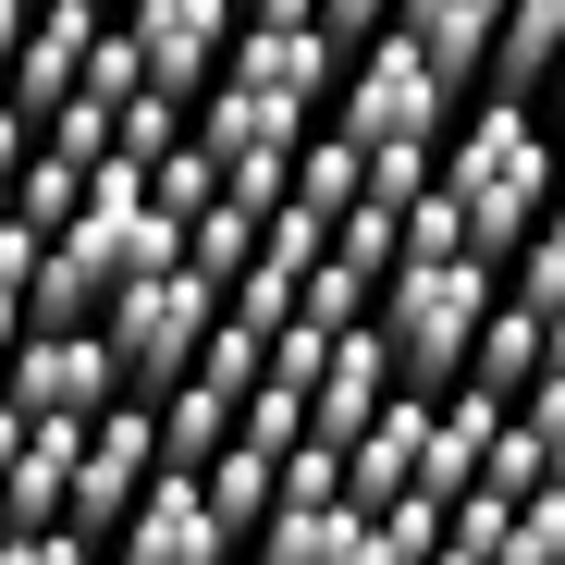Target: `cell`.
Segmentation results:
<instances>
[{
	"mask_svg": "<svg viewBox=\"0 0 565 565\" xmlns=\"http://www.w3.org/2000/svg\"><path fill=\"white\" fill-rule=\"evenodd\" d=\"M38 148L74 160V172H99V160H111V111H99V99H62V111L38 124Z\"/></svg>",
	"mask_w": 565,
	"mask_h": 565,
	"instance_id": "cell-34",
	"label": "cell"
},
{
	"mask_svg": "<svg viewBox=\"0 0 565 565\" xmlns=\"http://www.w3.org/2000/svg\"><path fill=\"white\" fill-rule=\"evenodd\" d=\"M148 86V62H136V38L124 25H99V50H86V74H74V99H99V111H124Z\"/></svg>",
	"mask_w": 565,
	"mask_h": 565,
	"instance_id": "cell-33",
	"label": "cell"
},
{
	"mask_svg": "<svg viewBox=\"0 0 565 565\" xmlns=\"http://www.w3.org/2000/svg\"><path fill=\"white\" fill-rule=\"evenodd\" d=\"M234 443H246V455H296V443H308V394H282V382H258V394L234 406Z\"/></svg>",
	"mask_w": 565,
	"mask_h": 565,
	"instance_id": "cell-29",
	"label": "cell"
},
{
	"mask_svg": "<svg viewBox=\"0 0 565 565\" xmlns=\"http://www.w3.org/2000/svg\"><path fill=\"white\" fill-rule=\"evenodd\" d=\"M25 282H38V234L0 222V296H25Z\"/></svg>",
	"mask_w": 565,
	"mask_h": 565,
	"instance_id": "cell-41",
	"label": "cell"
},
{
	"mask_svg": "<svg viewBox=\"0 0 565 565\" xmlns=\"http://www.w3.org/2000/svg\"><path fill=\"white\" fill-rule=\"evenodd\" d=\"M443 198H455V222H467V258H516L529 246V222L565 198V148H553V111H529V99H480L455 136H443Z\"/></svg>",
	"mask_w": 565,
	"mask_h": 565,
	"instance_id": "cell-1",
	"label": "cell"
},
{
	"mask_svg": "<svg viewBox=\"0 0 565 565\" xmlns=\"http://www.w3.org/2000/svg\"><path fill=\"white\" fill-rule=\"evenodd\" d=\"M516 430H529V443H541V480H553V492H565V369H541V382H529V394H516Z\"/></svg>",
	"mask_w": 565,
	"mask_h": 565,
	"instance_id": "cell-35",
	"label": "cell"
},
{
	"mask_svg": "<svg viewBox=\"0 0 565 565\" xmlns=\"http://www.w3.org/2000/svg\"><path fill=\"white\" fill-rule=\"evenodd\" d=\"M553 74H565V0H504V25H492V50H480V99L553 111Z\"/></svg>",
	"mask_w": 565,
	"mask_h": 565,
	"instance_id": "cell-12",
	"label": "cell"
},
{
	"mask_svg": "<svg viewBox=\"0 0 565 565\" xmlns=\"http://www.w3.org/2000/svg\"><path fill=\"white\" fill-rule=\"evenodd\" d=\"M160 480V430H148V406L124 394V406H99L86 418V443H74V492H62V529L74 541H111L124 516H136V492Z\"/></svg>",
	"mask_w": 565,
	"mask_h": 565,
	"instance_id": "cell-5",
	"label": "cell"
},
{
	"mask_svg": "<svg viewBox=\"0 0 565 565\" xmlns=\"http://www.w3.org/2000/svg\"><path fill=\"white\" fill-rule=\"evenodd\" d=\"M74 418H38L25 430V455L0 467V529H62V492H74Z\"/></svg>",
	"mask_w": 565,
	"mask_h": 565,
	"instance_id": "cell-16",
	"label": "cell"
},
{
	"mask_svg": "<svg viewBox=\"0 0 565 565\" xmlns=\"http://www.w3.org/2000/svg\"><path fill=\"white\" fill-rule=\"evenodd\" d=\"M25 148H38V124H25V111H13V99H0V172H13V160H25Z\"/></svg>",
	"mask_w": 565,
	"mask_h": 565,
	"instance_id": "cell-43",
	"label": "cell"
},
{
	"mask_svg": "<svg viewBox=\"0 0 565 565\" xmlns=\"http://www.w3.org/2000/svg\"><path fill=\"white\" fill-rule=\"evenodd\" d=\"M382 406H394V356H382V332L356 320V332L332 344V369L308 382V443H332V455H344V443L382 418Z\"/></svg>",
	"mask_w": 565,
	"mask_h": 565,
	"instance_id": "cell-13",
	"label": "cell"
},
{
	"mask_svg": "<svg viewBox=\"0 0 565 565\" xmlns=\"http://www.w3.org/2000/svg\"><path fill=\"white\" fill-rule=\"evenodd\" d=\"M234 25H320V0H234Z\"/></svg>",
	"mask_w": 565,
	"mask_h": 565,
	"instance_id": "cell-42",
	"label": "cell"
},
{
	"mask_svg": "<svg viewBox=\"0 0 565 565\" xmlns=\"http://www.w3.org/2000/svg\"><path fill=\"white\" fill-rule=\"evenodd\" d=\"M332 344H344V332H320V320H282V332H270V356H258V382H282V394H308L320 369H332Z\"/></svg>",
	"mask_w": 565,
	"mask_h": 565,
	"instance_id": "cell-32",
	"label": "cell"
},
{
	"mask_svg": "<svg viewBox=\"0 0 565 565\" xmlns=\"http://www.w3.org/2000/svg\"><path fill=\"white\" fill-rule=\"evenodd\" d=\"M111 25L136 38V62H148V86H160V99H184V111H198L210 86H222V50H234V0H124Z\"/></svg>",
	"mask_w": 565,
	"mask_h": 565,
	"instance_id": "cell-7",
	"label": "cell"
},
{
	"mask_svg": "<svg viewBox=\"0 0 565 565\" xmlns=\"http://www.w3.org/2000/svg\"><path fill=\"white\" fill-rule=\"evenodd\" d=\"M99 565H234L210 492H198V467H160V480L136 492V516L99 541Z\"/></svg>",
	"mask_w": 565,
	"mask_h": 565,
	"instance_id": "cell-8",
	"label": "cell"
},
{
	"mask_svg": "<svg viewBox=\"0 0 565 565\" xmlns=\"http://www.w3.org/2000/svg\"><path fill=\"white\" fill-rule=\"evenodd\" d=\"M418 455H430V394H394L382 418H369V430L344 443V504L369 516V504H394V492H418Z\"/></svg>",
	"mask_w": 565,
	"mask_h": 565,
	"instance_id": "cell-14",
	"label": "cell"
},
{
	"mask_svg": "<svg viewBox=\"0 0 565 565\" xmlns=\"http://www.w3.org/2000/svg\"><path fill=\"white\" fill-rule=\"evenodd\" d=\"M492 565H565V492H529L492 541Z\"/></svg>",
	"mask_w": 565,
	"mask_h": 565,
	"instance_id": "cell-30",
	"label": "cell"
},
{
	"mask_svg": "<svg viewBox=\"0 0 565 565\" xmlns=\"http://www.w3.org/2000/svg\"><path fill=\"white\" fill-rule=\"evenodd\" d=\"M172 148H184V99L136 86V99L111 111V160H136V172H148V160H172Z\"/></svg>",
	"mask_w": 565,
	"mask_h": 565,
	"instance_id": "cell-26",
	"label": "cell"
},
{
	"mask_svg": "<svg viewBox=\"0 0 565 565\" xmlns=\"http://www.w3.org/2000/svg\"><path fill=\"white\" fill-rule=\"evenodd\" d=\"M210 198H222V160H210V148H198V136H184V148H172V160H148V210H160V222H172V234H184V222H198V210H210Z\"/></svg>",
	"mask_w": 565,
	"mask_h": 565,
	"instance_id": "cell-24",
	"label": "cell"
},
{
	"mask_svg": "<svg viewBox=\"0 0 565 565\" xmlns=\"http://www.w3.org/2000/svg\"><path fill=\"white\" fill-rule=\"evenodd\" d=\"M492 296H504L492 258H406V270H382L369 332H382V356H394V394H455Z\"/></svg>",
	"mask_w": 565,
	"mask_h": 565,
	"instance_id": "cell-2",
	"label": "cell"
},
{
	"mask_svg": "<svg viewBox=\"0 0 565 565\" xmlns=\"http://www.w3.org/2000/svg\"><path fill=\"white\" fill-rule=\"evenodd\" d=\"M270 467H282V455H246V443H222V455L198 467V492H210V516H222L234 553H246V529L270 516Z\"/></svg>",
	"mask_w": 565,
	"mask_h": 565,
	"instance_id": "cell-20",
	"label": "cell"
},
{
	"mask_svg": "<svg viewBox=\"0 0 565 565\" xmlns=\"http://www.w3.org/2000/svg\"><path fill=\"white\" fill-rule=\"evenodd\" d=\"M25 344V296H0V356H13Z\"/></svg>",
	"mask_w": 565,
	"mask_h": 565,
	"instance_id": "cell-47",
	"label": "cell"
},
{
	"mask_svg": "<svg viewBox=\"0 0 565 565\" xmlns=\"http://www.w3.org/2000/svg\"><path fill=\"white\" fill-rule=\"evenodd\" d=\"M480 492H504V504H529V492H553V480H541V443H529L516 418H504V430H492V455H480Z\"/></svg>",
	"mask_w": 565,
	"mask_h": 565,
	"instance_id": "cell-37",
	"label": "cell"
},
{
	"mask_svg": "<svg viewBox=\"0 0 565 565\" xmlns=\"http://www.w3.org/2000/svg\"><path fill=\"white\" fill-rule=\"evenodd\" d=\"M99 0H38L25 13V38H13V74H0V99H13L25 124H50L62 99H74V74H86V50H99Z\"/></svg>",
	"mask_w": 565,
	"mask_h": 565,
	"instance_id": "cell-9",
	"label": "cell"
},
{
	"mask_svg": "<svg viewBox=\"0 0 565 565\" xmlns=\"http://www.w3.org/2000/svg\"><path fill=\"white\" fill-rule=\"evenodd\" d=\"M258 258V210H234V198H210L198 222H184V270H210V282H234Z\"/></svg>",
	"mask_w": 565,
	"mask_h": 565,
	"instance_id": "cell-23",
	"label": "cell"
},
{
	"mask_svg": "<svg viewBox=\"0 0 565 565\" xmlns=\"http://www.w3.org/2000/svg\"><path fill=\"white\" fill-rule=\"evenodd\" d=\"M0 394H13L25 418H99V406H124V369H111V344H99V320H74V332H25L13 356H0Z\"/></svg>",
	"mask_w": 565,
	"mask_h": 565,
	"instance_id": "cell-6",
	"label": "cell"
},
{
	"mask_svg": "<svg viewBox=\"0 0 565 565\" xmlns=\"http://www.w3.org/2000/svg\"><path fill=\"white\" fill-rule=\"evenodd\" d=\"M270 504H344V455L332 443H296V455L270 467Z\"/></svg>",
	"mask_w": 565,
	"mask_h": 565,
	"instance_id": "cell-36",
	"label": "cell"
},
{
	"mask_svg": "<svg viewBox=\"0 0 565 565\" xmlns=\"http://www.w3.org/2000/svg\"><path fill=\"white\" fill-rule=\"evenodd\" d=\"M332 258L382 282V270H394V210H344V222H332Z\"/></svg>",
	"mask_w": 565,
	"mask_h": 565,
	"instance_id": "cell-38",
	"label": "cell"
},
{
	"mask_svg": "<svg viewBox=\"0 0 565 565\" xmlns=\"http://www.w3.org/2000/svg\"><path fill=\"white\" fill-rule=\"evenodd\" d=\"M467 382H492L504 406L541 382V308H516V296H492V320H480V344H467Z\"/></svg>",
	"mask_w": 565,
	"mask_h": 565,
	"instance_id": "cell-18",
	"label": "cell"
},
{
	"mask_svg": "<svg viewBox=\"0 0 565 565\" xmlns=\"http://www.w3.org/2000/svg\"><path fill=\"white\" fill-rule=\"evenodd\" d=\"M504 25V0H394V38L443 74V86H480V50Z\"/></svg>",
	"mask_w": 565,
	"mask_h": 565,
	"instance_id": "cell-15",
	"label": "cell"
},
{
	"mask_svg": "<svg viewBox=\"0 0 565 565\" xmlns=\"http://www.w3.org/2000/svg\"><path fill=\"white\" fill-rule=\"evenodd\" d=\"M541 369H565V308H541Z\"/></svg>",
	"mask_w": 565,
	"mask_h": 565,
	"instance_id": "cell-46",
	"label": "cell"
},
{
	"mask_svg": "<svg viewBox=\"0 0 565 565\" xmlns=\"http://www.w3.org/2000/svg\"><path fill=\"white\" fill-rule=\"evenodd\" d=\"M382 25H394V0H320V38H332L344 62H356L369 38H382Z\"/></svg>",
	"mask_w": 565,
	"mask_h": 565,
	"instance_id": "cell-40",
	"label": "cell"
},
{
	"mask_svg": "<svg viewBox=\"0 0 565 565\" xmlns=\"http://www.w3.org/2000/svg\"><path fill=\"white\" fill-rule=\"evenodd\" d=\"M148 430H160V467H210V455L234 443V394H210L198 369H184V382L148 406Z\"/></svg>",
	"mask_w": 565,
	"mask_h": 565,
	"instance_id": "cell-17",
	"label": "cell"
},
{
	"mask_svg": "<svg viewBox=\"0 0 565 565\" xmlns=\"http://www.w3.org/2000/svg\"><path fill=\"white\" fill-rule=\"evenodd\" d=\"M234 86H270V99H296V111H332V86H344V50L320 25H234L222 50Z\"/></svg>",
	"mask_w": 565,
	"mask_h": 565,
	"instance_id": "cell-11",
	"label": "cell"
},
{
	"mask_svg": "<svg viewBox=\"0 0 565 565\" xmlns=\"http://www.w3.org/2000/svg\"><path fill=\"white\" fill-rule=\"evenodd\" d=\"M25 430H38V418H25L13 394H0V467H13V455H25Z\"/></svg>",
	"mask_w": 565,
	"mask_h": 565,
	"instance_id": "cell-44",
	"label": "cell"
},
{
	"mask_svg": "<svg viewBox=\"0 0 565 565\" xmlns=\"http://www.w3.org/2000/svg\"><path fill=\"white\" fill-rule=\"evenodd\" d=\"M308 124H320V111L270 99V86H234V74L210 86L198 111H184V136H198V148H210L222 172H246V160H296V148H308Z\"/></svg>",
	"mask_w": 565,
	"mask_h": 565,
	"instance_id": "cell-10",
	"label": "cell"
},
{
	"mask_svg": "<svg viewBox=\"0 0 565 565\" xmlns=\"http://www.w3.org/2000/svg\"><path fill=\"white\" fill-rule=\"evenodd\" d=\"M344 148H443L455 136V86L382 25V38H369L356 62H344V86H332V111H320Z\"/></svg>",
	"mask_w": 565,
	"mask_h": 565,
	"instance_id": "cell-4",
	"label": "cell"
},
{
	"mask_svg": "<svg viewBox=\"0 0 565 565\" xmlns=\"http://www.w3.org/2000/svg\"><path fill=\"white\" fill-rule=\"evenodd\" d=\"M99 13H124V0H99Z\"/></svg>",
	"mask_w": 565,
	"mask_h": 565,
	"instance_id": "cell-48",
	"label": "cell"
},
{
	"mask_svg": "<svg viewBox=\"0 0 565 565\" xmlns=\"http://www.w3.org/2000/svg\"><path fill=\"white\" fill-rule=\"evenodd\" d=\"M430 172H443V148H369V184H356V210H418L430 198Z\"/></svg>",
	"mask_w": 565,
	"mask_h": 565,
	"instance_id": "cell-27",
	"label": "cell"
},
{
	"mask_svg": "<svg viewBox=\"0 0 565 565\" xmlns=\"http://www.w3.org/2000/svg\"><path fill=\"white\" fill-rule=\"evenodd\" d=\"M369 296H382V282H369V270L320 258V270L296 282V320H320V332H356V320H369Z\"/></svg>",
	"mask_w": 565,
	"mask_h": 565,
	"instance_id": "cell-28",
	"label": "cell"
},
{
	"mask_svg": "<svg viewBox=\"0 0 565 565\" xmlns=\"http://www.w3.org/2000/svg\"><path fill=\"white\" fill-rule=\"evenodd\" d=\"M504 296H516V308H565V198H553V210L529 222V246L504 258Z\"/></svg>",
	"mask_w": 565,
	"mask_h": 565,
	"instance_id": "cell-22",
	"label": "cell"
},
{
	"mask_svg": "<svg viewBox=\"0 0 565 565\" xmlns=\"http://www.w3.org/2000/svg\"><path fill=\"white\" fill-rule=\"evenodd\" d=\"M74 210H86V172H74V160H50V148H25V172H13V222L50 246Z\"/></svg>",
	"mask_w": 565,
	"mask_h": 565,
	"instance_id": "cell-21",
	"label": "cell"
},
{
	"mask_svg": "<svg viewBox=\"0 0 565 565\" xmlns=\"http://www.w3.org/2000/svg\"><path fill=\"white\" fill-rule=\"evenodd\" d=\"M356 184H369V148H344L332 124H308L296 184H282V198H296V210H320V222H344V210H356Z\"/></svg>",
	"mask_w": 565,
	"mask_h": 565,
	"instance_id": "cell-19",
	"label": "cell"
},
{
	"mask_svg": "<svg viewBox=\"0 0 565 565\" xmlns=\"http://www.w3.org/2000/svg\"><path fill=\"white\" fill-rule=\"evenodd\" d=\"M25 13H38V0H0V74H13V38H25Z\"/></svg>",
	"mask_w": 565,
	"mask_h": 565,
	"instance_id": "cell-45",
	"label": "cell"
},
{
	"mask_svg": "<svg viewBox=\"0 0 565 565\" xmlns=\"http://www.w3.org/2000/svg\"><path fill=\"white\" fill-rule=\"evenodd\" d=\"M258 258H270V270H296V282H308V270L332 258V222H320V210H296V198H282V210L258 222Z\"/></svg>",
	"mask_w": 565,
	"mask_h": 565,
	"instance_id": "cell-31",
	"label": "cell"
},
{
	"mask_svg": "<svg viewBox=\"0 0 565 565\" xmlns=\"http://www.w3.org/2000/svg\"><path fill=\"white\" fill-rule=\"evenodd\" d=\"M222 320H234L246 344H270L282 320H296V270H270V258H246V270L222 282Z\"/></svg>",
	"mask_w": 565,
	"mask_h": 565,
	"instance_id": "cell-25",
	"label": "cell"
},
{
	"mask_svg": "<svg viewBox=\"0 0 565 565\" xmlns=\"http://www.w3.org/2000/svg\"><path fill=\"white\" fill-rule=\"evenodd\" d=\"M0 565H99V541H74V529H0Z\"/></svg>",
	"mask_w": 565,
	"mask_h": 565,
	"instance_id": "cell-39",
	"label": "cell"
},
{
	"mask_svg": "<svg viewBox=\"0 0 565 565\" xmlns=\"http://www.w3.org/2000/svg\"><path fill=\"white\" fill-rule=\"evenodd\" d=\"M210 320H222V282L210 270H136L124 296L99 308V344H111V369H124V394L136 406H160L184 369H198V344H210Z\"/></svg>",
	"mask_w": 565,
	"mask_h": 565,
	"instance_id": "cell-3",
	"label": "cell"
}]
</instances>
